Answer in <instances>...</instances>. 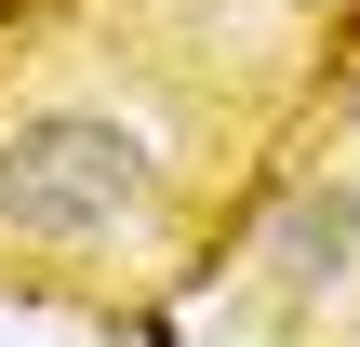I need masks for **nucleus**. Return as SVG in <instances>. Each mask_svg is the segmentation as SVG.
I'll return each mask as SVG.
<instances>
[{
	"mask_svg": "<svg viewBox=\"0 0 360 347\" xmlns=\"http://www.w3.org/2000/svg\"><path fill=\"white\" fill-rule=\"evenodd\" d=\"M174 214V147L107 94L0 107V241L13 254H147Z\"/></svg>",
	"mask_w": 360,
	"mask_h": 347,
	"instance_id": "nucleus-1",
	"label": "nucleus"
},
{
	"mask_svg": "<svg viewBox=\"0 0 360 347\" xmlns=\"http://www.w3.org/2000/svg\"><path fill=\"white\" fill-rule=\"evenodd\" d=\"M254 254H267V281H281L294 308H307V294H347L360 281V174H307V187L267 214Z\"/></svg>",
	"mask_w": 360,
	"mask_h": 347,
	"instance_id": "nucleus-2",
	"label": "nucleus"
}]
</instances>
